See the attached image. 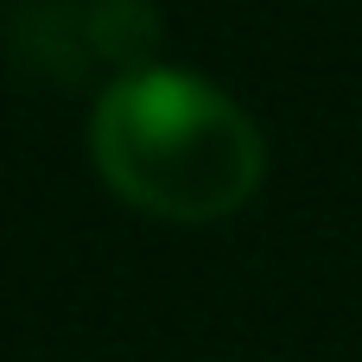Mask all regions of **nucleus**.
<instances>
[{
    "label": "nucleus",
    "instance_id": "1",
    "mask_svg": "<svg viewBox=\"0 0 362 362\" xmlns=\"http://www.w3.org/2000/svg\"><path fill=\"white\" fill-rule=\"evenodd\" d=\"M89 153L134 210L172 223L229 216L267 178V140L255 115L210 76L172 64L115 76L95 95Z\"/></svg>",
    "mask_w": 362,
    "mask_h": 362
}]
</instances>
